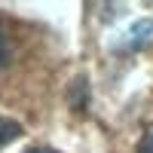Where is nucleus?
Wrapping results in <instances>:
<instances>
[{
  "instance_id": "f257e3e1",
  "label": "nucleus",
  "mask_w": 153,
  "mask_h": 153,
  "mask_svg": "<svg viewBox=\"0 0 153 153\" xmlns=\"http://www.w3.org/2000/svg\"><path fill=\"white\" fill-rule=\"evenodd\" d=\"M147 43H153V19H141V22H135L129 31H123L120 37H117V49H126V52H135V49H141V46H147Z\"/></svg>"
},
{
  "instance_id": "f03ea898",
  "label": "nucleus",
  "mask_w": 153,
  "mask_h": 153,
  "mask_svg": "<svg viewBox=\"0 0 153 153\" xmlns=\"http://www.w3.org/2000/svg\"><path fill=\"white\" fill-rule=\"evenodd\" d=\"M19 135H22V126H19L16 120H9V117H3V113H0V147L9 144L12 138H19Z\"/></svg>"
},
{
  "instance_id": "7ed1b4c3",
  "label": "nucleus",
  "mask_w": 153,
  "mask_h": 153,
  "mask_svg": "<svg viewBox=\"0 0 153 153\" xmlns=\"http://www.w3.org/2000/svg\"><path fill=\"white\" fill-rule=\"evenodd\" d=\"M138 153H153V129H150V132H144L141 144H138Z\"/></svg>"
},
{
  "instance_id": "20e7f679",
  "label": "nucleus",
  "mask_w": 153,
  "mask_h": 153,
  "mask_svg": "<svg viewBox=\"0 0 153 153\" xmlns=\"http://www.w3.org/2000/svg\"><path fill=\"white\" fill-rule=\"evenodd\" d=\"M6 58H9V43H6V37H3V31H0V68L6 65Z\"/></svg>"
},
{
  "instance_id": "39448f33",
  "label": "nucleus",
  "mask_w": 153,
  "mask_h": 153,
  "mask_svg": "<svg viewBox=\"0 0 153 153\" xmlns=\"http://www.w3.org/2000/svg\"><path fill=\"white\" fill-rule=\"evenodd\" d=\"M25 153H58V150H52V147H31V150H25Z\"/></svg>"
}]
</instances>
